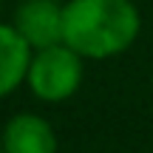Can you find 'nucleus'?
Returning <instances> with one entry per match:
<instances>
[{
  "label": "nucleus",
  "instance_id": "7ed1b4c3",
  "mask_svg": "<svg viewBox=\"0 0 153 153\" xmlns=\"http://www.w3.org/2000/svg\"><path fill=\"white\" fill-rule=\"evenodd\" d=\"M11 26L17 28L31 51L62 43V6L57 0H23Z\"/></svg>",
  "mask_w": 153,
  "mask_h": 153
},
{
  "label": "nucleus",
  "instance_id": "20e7f679",
  "mask_svg": "<svg viewBox=\"0 0 153 153\" xmlns=\"http://www.w3.org/2000/svg\"><path fill=\"white\" fill-rule=\"evenodd\" d=\"M0 145L6 153H57V133L40 114H17L6 122Z\"/></svg>",
  "mask_w": 153,
  "mask_h": 153
},
{
  "label": "nucleus",
  "instance_id": "39448f33",
  "mask_svg": "<svg viewBox=\"0 0 153 153\" xmlns=\"http://www.w3.org/2000/svg\"><path fill=\"white\" fill-rule=\"evenodd\" d=\"M31 54L34 51L17 34V28L11 23H0V99L26 82Z\"/></svg>",
  "mask_w": 153,
  "mask_h": 153
},
{
  "label": "nucleus",
  "instance_id": "f03ea898",
  "mask_svg": "<svg viewBox=\"0 0 153 153\" xmlns=\"http://www.w3.org/2000/svg\"><path fill=\"white\" fill-rule=\"evenodd\" d=\"M82 74H85V60L65 43H60L31 54L26 85L43 102H62L79 91Z\"/></svg>",
  "mask_w": 153,
  "mask_h": 153
},
{
  "label": "nucleus",
  "instance_id": "423d86ee",
  "mask_svg": "<svg viewBox=\"0 0 153 153\" xmlns=\"http://www.w3.org/2000/svg\"><path fill=\"white\" fill-rule=\"evenodd\" d=\"M0 153H6V150H3V145H0Z\"/></svg>",
  "mask_w": 153,
  "mask_h": 153
},
{
  "label": "nucleus",
  "instance_id": "f257e3e1",
  "mask_svg": "<svg viewBox=\"0 0 153 153\" xmlns=\"http://www.w3.org/2000/svg\"><path fill=\"white\" fill-rule=\"evenodd\" d=\"M142 17L133 0H68L62 6V43L82 60H108L136 43Z\"/></svg>",
  "mask_w": 153,
  "mask_h": 153
}]
</instances>
